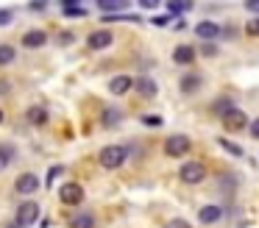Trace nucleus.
I'll return each mask as SVG.
<instances>
[{"label": "nucleus", "mask_w": 259, "mask_h": 228, "mask_svg": "<svg viewBox=\"0 0 259 228\" xmlns=\"http://www.w3.org/2000/svg\"><path fill=\"white\" fill-rule=\"evenodd\" d=\"M201 53L203 56H209V59H214V56H218V48H214L212 42H203V48H201Z\"/></svg>", "instance_id": "2f4dec72"}, {"label": "nucleus", "mask_w": 259, "mask_h": 228, "mask_svg": "<svg viewBox=\"0 0 259 228\" xmlns=\"http://www.w3.org/2000/svg\"><path fill=\"white\" fill-rule=\"evenodd\" d=\"M59 200L64 206H81L84 203V187L78 181H67L59 187Z\"/></svg>", "instance_id": "39448f33"}, {"label": "nucleus", "mask_w": 259, "mask_h": 228, "mask_svg": "<svg viewBox=\"0 0 259 228\" xmlns=\"http://www.w3.org/2000/svg\"><path fill=\"white\" fill-rule=\"evenodd\" d=\"M245 9L251 11V14H259V0H245Z\"/></svg>", "instance_id": "c9c22d12"}, {"label": "nucleus", "mask_w": 259, "mask_h": 228, "mask_svg": "<svg viewBox=\"0 0 259 228\" xmlns=\"http://www.w3.org/2000/svg\"><path fill=\"white\" fill-rule=\"evenodd\" d=\"M142 125H148V128H162V125H164V117H162V114H145V117H142Z\"/></svg>", "instance_id": "a878e982"}, {"label": "nucleus", "mask_w": 259, "mask_h": 228, "mask_svg": "<svg viewBox=\"0 0 259 228\" xmlns=\"http://www.w3.org/2000/svg\"><path fill=\"white\" fill-rule=\"evenodd\" d=\"M170 17H173V14H156V17H151V22L156 28H164V25H170Z\"/></svg>", "instance_id": "c756f323"}, {"label": "nucleus", "mask_w": 259, "mask_h": 228, "mask_svg": "<svg viewBox=\"0 0 259 228\" xmlns=\"http://www.w3.org/2000/svg\"><path fill=\"white\" fill-rule=\"evenodd\" d=\"M201 83H203V78L198 75V72H187V75L181 78L179 86H181V92H184V95H195L198 89H201Z\"/></svg>", "instance_id": "f3484780"}, {"label": "nucleus", "mask_w": 259, "mask_h": 228, "mask_svg": "<svg viewBox=\"0 0 259 228\" xmlns=\"http://www.w3.org/2000/svg\"><path fill=\"white\" fill-rule=\"evenodd\" d=\"M103 22H142L140 14H103Z\"/></svg>", "instance_id": "b1692460"}, {"label": "nucleus", "mask_w": 259, "mask_h": 228, "mask_svg": "<svg viewBox=\"0 0 259 228\" xmlns=\"http://www.w3.org/2000/svg\"><path fill=\"white\" fill-rule=\"evenodd\" d=\"M64 17H87V9L84 6H70V9H62Z\"/></svg>", "instance_id": "cd10ccee"}, {"label": "nucleus", "mask_w": 259, "mask_h": 228, "mask_svg": "<svg viewBox=\"0 0 259 228\" xmlns=\"http://www.w3.org/2000/svg\"><path fill=\"white\" fill-rule=\"evenodd\" d=\"M226 217V209L218 203H206L198 209V222H203V225H214V222H220Z\"/></svg>", "instance_id": "6e6552de"}, {"label": "nucleus", "mask_w": 259, "mask_h": 228, "mask_svg": "<svg viewBox=\"0 0 259 228\" xmlns=\"http://www.w3.org/2000/svg\"><path fill=\"white\" fill-rule=\"evenodd\" d=\"M231 109H237L234 98H218V100H214V103H212V111H214V114H218V117H223L226 111H231Z\"/></svg>", "instance_id": "412c9836"}, {"label": "nucleus", "mask_w": 259, "mask_h": 228, "mask_svg": "<svg viewBox=\"0 0 259 228\" xmlns=\"http://www.w3.org/2000/svg\"><path fill=\"white\" fill-rule=\"evenodd\" d=\"M131 6V0H98V9H103V14H123Z\"/></svg>", "instance_id": "a211bd4d"}, {"label": "nucleus", "mask_w": 259, "mask_h": 228, "mask_svg": "<svg viewBox=\"0 0 259 228\" xmlns=\"http://www.w3.org/2000/svg\"><path fill=\"white\" fill-rule=\"evenodd\" d=\"M220 122H223L226 131H242V128H248L251 122H248V114L242 109H231L226 111L223 117H220Z\"/></svg>", "instance_id": "0eeeda50"}, {"label": "nucleus", "mask_w": 259, "mask_h": 228, "mask_svg": "<svg viewBox=\"0 0 259 228\" xmlns=\"http://www.w3.org/2000/svg\"><path fill=\"white\" fill-rule=\"evenodd\" d=\"M45 6H48V0H31V3H28V9H31V11H42Z\"/></svg>", "instance_id": "72a5a7b5"}, {"label": "nucleus", "mask_w": 259, "mask_h": 228, "mask_svg": "<svg viewBox=\"0 0 259 228\" xmlns=\"http://www.w3.org/2000/svg\"><path fill=\"white\" fill-rule=\"evenodd\" d=\"M137 3H140V9H159L162 0H137Z\"/></svg>", "instance_id": "473e14b6"}, {"label": "nucleus", "mask_w": 259, "mask_h": 228, "mask_svg": "<svg viewBox=\"0 0 259 228\" xmlns=\"http://www.w3.org/2000/svg\"><path fill=\"white\" fill-rule=\"evenodd\" d=\"M25 120H28V125L42 128V125H48L51 114H48V109H45V106H28V109H25Z\"/></svg>", "instance_id": "f8f14e48"}, {"label": "nucleus", "mask_w": 259, "mask_h": 228, "mask_svg": "<svg viewBox=\"0 0 259 228\" xmlns=\"http://www.w3.org/2000/svg\"><path fill=\"white\" fill-rule=\"evenodd\" d=\"M59 172H62V167H53V170L48 172V187H51V184H53V181H56V178H59Z\"/></svg>", "instance_id": "e433bc0d"}, {"label": "nucleus", "mask_w": 259, "mask_h": 228, "mask_svg": "<svg viewBox=\"0 0 259 228\" xmlns=\"http://www.w3.org/2000/svg\"><path fill=\"white\" fill-rule=\"evenodd\" d=\"M134 89V81H131V75H114L112 81H109V92L112 95H125V92H131Z\"/></svg>", "instance_id": "2eb2a0df"}, {"label": "nucleus", "mask_w": 259, "mask_h": 228, "mask_svg": "<svg viewBox=\"0 0 259 228\" xmlns=\"http://www.w3.org/2000/svg\"><path fill=\"white\" fill-rule=\"evenodd\" d=\"M245 33H248V36H259V17H251V20H248Z\"/></svg>", "instance_id": "c85d7f7f"}, {"label": "nucleus", "mask_w": 259, "mask_h": 228, "mask_svg": "<svg viewBox=\"0 0 259 228\" xmlns=\"http://www.w3.org/2000/svg\"><path fill=\"white\" fill-rule=\"evenodd\" d=\"M128 159V148L125 145H106V148L98 153V164L103 170H120Z\"/></svg>", "instance_id": "f257e3e1"}, {"label": "nucleus", "mask_w": 259, "mask_h": 228, "mask_svg": "<svg viewBox=\"0 0 259 228\" xmlns=\"http://www.w3.org/2000/svg\"><path fill=\"white\" fill-rule=\"evenodd\" d=\"M42 44H48V33H45V31H39V28H31V31L23 33V48L36 50V48H42Z\"/></svg>", "instance_id": "ddd939ff"}, {"label": "nucleus", "mask_w": 259, "mask_h": 228, "mask_svg": "<svg viewBox=\"0 0 259 228\" xmlns=\"http://www.w3.org/2000/svg\"><path fill=\"white\" fill-rule=\"evenodd\" d=\"M190 148H192V142L184 133H173V136L164 139V153L170 159H184V153H190Z\"/></svg>", "instance_id": "7ed1b4c3"}, {"label": "nucleus", "mask_w": 259, "mask_h": 228, "mask_svg": "<svg viewBox=\"0 0 259 228\" xmlns=\"http://www.w3.org/2000/svg\"><path fill=\"white\" fill-rule=\"evenodd\" d=\"M164 6H167V11L173 17H181V14L195 9V0H164Z\"/></svg>", "instance_id": "6ab92c4d"}, {"label": "nucleus", "mask_w": 259, "mask_h": 228, "mask_svg": "<svg viewBox=\"0 0 259 228\" xmlns=\"http://www.w3.org/2000/svg\"><path fill=\"white\" fill-rule=\"evenodd\" d=\"M195 48H192V44H179V48L173 50V61L176 64H192V61H195Z\"/></svg>", "instance_id": "dca6fc26"}, {"label": "nucleus", "mask_w": 259, "mask_h": 228, "mask_svg": "<svg viewBox=\"0 0 259 228\" xmlns=\"http://www.w3.org/2000/svg\"><path fill=\"white\" fill-rule=\"evenodd\" d=\"M179 178L187 187H198L201 181H206V164L203 161H184L179 167Z\"/></svg>", "instance_id": "f03ea898"}, {"label": "nucleus", "mask_w": 259, "mask_h": 228, "mask_svg": "<svg viewBox=\"0 0 259 228\" xmlns=\"http://www.w3.org/2000/svg\"><path fill=\"white\" fill-rule=\"evenodd\" d=\"M218 142H220V148H223V150H226V153H231V156H237V159H242V156H245V150H242V148H240V145H234V142H229V139H226V136H220V139H218Z\"/></svg>", "instance_id": "393cba45"}, {"label": "nucleus", "mask_w": 259, "mask_h": 228, "mask_svg": "<svg viewBox=\"0 0 259 228\" xmlns=\"http://www.w3.org/2000/svg\"><path fill=\"white\" fill-rule=\"evenodd\" d=\"M14 59H17V48H12V44H0V67H9Z\"/></svg>", "instance_id": "5701e85b"}, {"label": "nucleus", "mask_w": 259, "mask_h": 228, "mask_svg": "<svg viewBox=\"0 0 259 228\" xmlns=\"http://www.w3.org/2000/svg\"><path fill=\"white\" fill-rule=\"evenodd\" d=\"M12 20H14V11H12V9H0V28L9 25Z\"/></svg>", "instance_id": "7c9ffc66"}, {"label": "nucleus", "mask_w": 259, "mask_h": 228, "mask_svg": "<svg viewBox=\"0 0 259 228\" xmlns=\"http://www.w3.org/2000/svg\"><path fill=\"white\" fill-rule=\"evenodd\" d=\"M39 187H42V181H39V175L36 172H23V175H17V181H14V192L17 195H34V192H39Z\"/></svg>", "instance_id": "423d86ee"}, {"label": "nucleus", "mask_w": 259, "mask_h": 228, "mask_svg": "<svg viewBox=\"0 0 259 228\" xmlns=\"http://www.w3.org/2000/svg\"><path fill=\"white\" fill-rule=\"evenodd\" d=\"M14 159H17V150H14L12 145H0V172L6 170Z\"/></svg>", "instance_id": "aec40b11"}, {"label": "nucleus", "mask_w": 259, "mask_h": 228, "mask_svg": "<svg viewBox=\"0 0 259 228\" xmlns=\"http://www.w3.org/2000/svg\"><path fill=\"white\" fill-rule=\"evenodd\" d=\"M39 214H42L39 203H34V200H25V203H20V206H17L14 222H17V225H23V228H28V225H34V222L39 220Z\"/></svg>", "instance_id": "20e7f679"}, {"label": "nucleus", "mask_w": 259, "mask_h": 228, "mask_svg": "<svg viewBox=\"0 0 259 228\" xmlns=\"http://www.w3.org/2000/svg\"><path fill=\"white\" fill-rule=\"evenodd\" d=\"M3 117H6V114H3V109H0V122H3Z\"/></svg>", "instance_id": "ea45409f"}, {"label": "nucleus", "mask_w": 259, "mask_h": 228, "mask_svg": "<svg viewBox=\"0 0 259 228\" xmlns=\"http://www.w3.org/2000/svg\"><path fill=\"white\" fill-rule=\"evenodd\" d=\"M67 228H95V214H92V211H87V209L75 211V214L70 217Z\"/></svg>", "instance_id": "4468645a"}, {"label": "nucleus", "mask_w": 259, "mask_h": 228, "mask_svg": "<svg viewBox=\"0 0 259 228\" xmlns=\"http://www.w3.org/2000/svg\"><path fill=\"white\" fill-rule=\"evenodd\" d=\"M164 228H192V222L184 220V217H173V220L164 222Z\"/></svg>", "instance_id": "bb28decb"}, {"label": "nucleus", "mask_w": 259, "mask_h": 228, "mask_svg": "<svg viewBox=\"0 0 259 228\" xmlns=\"http://www.w3.org/2000/svg\"><path fill=\"white\" fill-rule=\"evenodd\" d=\"M73 33H59V44H70V42H73Z\"/></svg>", "instance_id": "4c0bfd02"}, {"label": "nucleus", "mask_w": 259, "mask_h": 228, "mask_svg": "<svg viewBox=\"0 0 259 228\" xmlns=\"http://www.w3.org/2000/svg\"><path fill=\"white\" fill-rule=\"evenodd\" d=\"M84 0H62V9H70V6H81Z\"/></svg>", "instance_id": "58836bf2"}, {"label": "nucleus", "mask_w": 259, "mask_h": 228, "mask_svg": "<svg viewBox=\"0 0 259 228\" xmlns=\"http://www.w3.org/2000/svg\"><path fill=\"white\" fill-rule=\"evenodd\" d=\"M195 33L203 39V42H212V39H218L220 33H223V28H220L218 22H212V20H201L195 25Z\"/></svg>", "instance_id": "9b49d317"}, {"label": "nucleus", "mask_w": 259, "mask_h": 228, "mask_svg": "<svg viewBox=\"0 0 259 228\" xmlns=\"http://www.w3.org/2000/svg\"><path fill=\"white\" fill-rule=\"evenodd\" d=\"M112 42H114V33L112 31H103V28H101V31H92L90 36H87V48H90V50H106Z\"/></svg>", "instance_id": "1a4fd4ad"}, {"label": "nucleus", "mask_w": 259, "mask_h": 228, "mask_svg": "<svg viewBox=\"0 0 259 228\" xmlns=\"http://www.w3.org/2000/svg\"><path fill=\"white\" fill-rule=\"evenodd\" d=\"M134 89L140 92V98H145V100H153V98H156V92H159L156 81H153L151 75H140L134 81Z\"/></svg>", "instance_id": "9d476101"}, {"label": "nucleus", "mask_w": 259, "mask_h": 228, "mask_svg": "<svg viewBox=\"0 0 259 228\" xmlns=\"http://www.w3.org/2000/svg\"><path fill=\"white\" fill-rule=\"evenodd\" d=\"M248 131H251V136H253V139H259V117H256V120H251Z\"/></svg>", "instance_id": "f704fd0d"}, {"label": "nucleus", "mask_w": 259, "mask_h": 228, "mask_svg": "<svg viewBox=\"0 0 259 228\" xmlns=\"http://www.w3.org/2000/svg\"><path fill=\"white\" fill-rule=\"evenodd\" d=\"M120 120H123V111H120V109H112V106H109V109L103 111V125H106V128L120 125Z\"/></svg>", "instance_id": "4be33fe9"}]
</instances>
